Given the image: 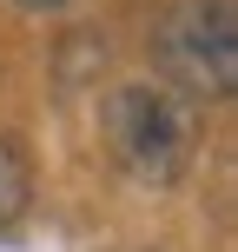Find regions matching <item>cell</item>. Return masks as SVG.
<instances>
[{
  "label": "cell",
  "mask_w": 238,
  "mask_h": 252,
  "mask_svg": "<svg viewBox=\"0 0 238 252\" xmlns=\"http://www.w3.org/2000/svg\"><path fill=\"white\" fill-rule=\"evenodd\" d=\"M100 133H106V153H113L126 166V179H139V186H172V179H185L192 153H199L192 106L179 100L172 87H152V80H132V87L106 93Z\"/></svg>",
  "instance_id": "6da1fadb"
},
{
  "label": "cell",
  "mask_w": 238,
  "mask_h": 252,
  "mask_svg": "<svg viewBox=\"0 0 238 252\" xmlns=\"http://www.w3.org/2000/svg\"><path fill=\"white\" fill-rule=\"evenodd\" d=\"M26 192H33V179H26V153L13 146V139H0V232L26 213Z\"/></svg>",
  "instance_id": "3957f363"
},
{
  "label": "cell",
  "mask_w": 238,
  "mask_h": 252,
  "mask_svg": "<svg viewBox=\"0 0 238 252\" xmlns=\"http://www.w3.org/2000/svg\"><path fill=\"white\" fill-rule=\"evenodd\" d=\"M20 7H33V13H53V7H66V0H20Z\"/></svg>",
  "instance_id": "277c9868"
},
{
  "label": "cell",
  "mask_w": 238,
  "mask_h": 252,
  "mask_svg": "<svg viewBox=\"0 0 238 252\" xmlns=\"http://www.w3.org/2000/svg\"><path fill=\"white\" fill-rule=\"evenodd\" d=\"M159 73L192 100H225L238 87V13L232 0H179L152 33Z\"/></svg>",
  "instance_id": "7a4b0ae2"
}]
</instances>
